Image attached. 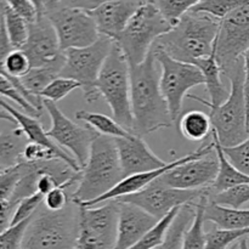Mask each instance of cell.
<instances>
[{
    "label": "cell",
    "mask_w": 249,
    "mask_h": 249,
    "mask_svg": "<svg viewBox=\"0 0 249 249\" xmlns=\"http://www.w3.org/2000/svg\"><path fill=\"white\" fill-rule=\"evenodd\" d=\"M228 249H238V243H235V245H232L231 247H229Z\"/></svg>",
    "instance_id": "obj_53"
},
{
    "label": "cell",
    "mask_w": 249,
    "mask_h": 249,
    "mask_svg": "<svg viewBox=\"0 0 249 249\" xmlns=\"http://www.w3.org/2000/svg\"><path fill=\"white\" fill-rule=\"evenodd\" d=\"M124 178L158 169L168 163L152 152L142 136L131 133L125 138L114 139Z\"/></svg>",
    "instance_id": "obj_18"
},
{
    "label": "cell",
    "mask_w": 249,
    "mask_h": 249,
    "mask_svg": "<svg viewBox=\"0 0 249 249\" xmlns=\"http://www.w3.org/2000/svg\"><path fill=\"white\" fill-rule=\"evenodd\" d=\"M179 129L190 141H203L212 131L211 118L202 111H189L181 117Z\"/></svg>",
    "instance_id": "obj_30"
},
{
    "label": "cell",
    "mask_w": 249,
    "mask_h": 249,
    "mask_svg": "<svg viewBox=\"0 0 249 249\" xmlns=\"http://www.w3.org/2000/svg\"><path fill=\"white\" fill-rule=\"evenodd\" d=\"M75 118L84 122L88 126L94 129L97 134L109 136V138H125L131 134L130 131L123 128L118 122H116L113 118L106 116V114L90 112L87 109H79L78 112H75Z\"/></svg>",
    "instance_id": "obj_28"
},
{
    "label": "cell",
    "mask_w": 249,
    "mask_h": 249,
    "mask_svg": "<svg viewBox=\"0 0 249 249\" xmlns=\"http://www.w3.org/2000/svg\"><path fill=\"white\" fill-rule=\"evenodd\" d=\"M153 0H109L90 12L100 36L116 40L142 5Z\"/></svg>",
    "instance_id": "obj_19"
},
{
    "label": "cell",
    "mask_w": 249,
    "mask_h": 249,
    "mask_svg": "<svg viewBox=\"0 0 249 249\" xmlns=\"http://www.w3.org/2000/svg\"><path fill=\"white\" fill-rule=\"evenodd\" d=\"M60 160L55 152L50 148L39 143L28 142L23 151V160L26 162H39V160Z\"/></svg>",
    "instance_id": "obj_45"
},
{
    "label": "cell",
    "mask_w": 249,
    "mask_h": 249,
    "mask_svg": "<svg viewBox=\"0 0 249 249\" xmlns=\"http://www.w3.org/2000/svg\"><path fill=\"white\" fill-rule=\"evenodd\" d=\"M44 198H45V196H43L41 194L36 192V194L32 195V196L21 199V201L17 203L16 208H15L14 211V214H12L11 226L17 225V224L32 218V216L34 215V213L39 209V207L43 204Z\"/></svg>",
    "instance_id": "obj_39"
},
{
    "label": "cell",
    "mask_w": 249,
    "mask_h": 249,
    "mask_svg": "<svg viewBox=\"0 0 249 249\" xmlns=\"http://www.w3.org/2000/svg\"><path fill=\"white\" fill-rule=\"evenodd\" d=\"M80 207L71 199L58 212L39 207L29 221L21 249H73L79 236Z\"/></svg>",
    "instance_id": "obj_4"
},
{
    "label": "cell",
    "mask_w": 249,
    "mask_h": 249,
    "mask_svg": "<svg viewBox=\"0 0 249 249\" xmlns=\"http://www.w3.org/2000/svg\"><path fill=\"white\" fill-rule=\"evenodd\" d=\"M107 1H109V0H56L57 6L78 9L87 12L94 11Z\"/></svg>",
    "instance_id": "obj_46"
},
{
    "label": "cell",
    "mask_w": 249,
    "mask_h": 249,
    "mask_svg": "<svg viewBox=\"0 0 249 249\" xmlns=\"http://www.w3.org/2000/svg\"><path fill=\"white\" fill-rule=\"evenodd\" d=\"M224 75L231 82L230 94L220 106L208 107L211 109L209 118L212 130L215 133L220 145L223 147H232L249 136L243 58L238 60Z\"/></svg>",
    "instance_id": "obj_5"
},
{
    "label": "cell",
    "mask_w": 249,
    "mask_h": 249,
    "mask_svg": "<svg viewBox=\"0 0 249 249\" xmlns=\"http://www.w3.org/2000/svg\"><path fill=\"white\" fill-rule=\"evenodd\" d=\"M249 48V0L220 21L214 44L216 61L225 74Z\"/></svg>",
    "instance_id": "obj_11"
},
{
    "label": "cell",
    "mask_w": 249,
    "mask_h": 249,
    "mask_svg": "<svg viewBox=\"0 0 249 249\" xmlns=\"http://www.w3.org/2000/svg\"><path fill=\"white\" fill-rule=\"evenodd\" d=\"M73 249H77V248H73Z\"/></svg>",
    "instance_id": "obj_55"
},
{
    "label": "cell",
    "mask_w": 249,
    "mask_h": 249,
    "mask_svg": "<svg viewBox=\"0 0 249 249\" xmlns=\"http://www.w3.org/2000/svg\"><path fill=\"white\" fill-rule=\"evenodd\" d=\"M66 190V186H57L51 190L44 198V207L51 212L62 211L71 201V195H67Z\"/></svg>",
    "instance_id": "obj_44"
},
{
    "label": "cell",
    "mask_w": 249,
    "mask_h": 249,
    "mask_svg": "<svg viewBox=\"0 0 249 249\" xmlns=\"http://www.w3.org/2000/svg\"><path fill=\"white\" fill-rule=\"evenodd\" d=\"M202 0H153L160 14L167 18L173 27L179 22L185 14L196 6Z\"/></svg>",
    "instance_id": "obj_35"
},
{
    "label": "cell",
    "mask_w": 249,
    "mask_h": 249,
    "mask_svg": "<svg viewBox=\"0 0 249 249\" xmlns=\"http://www.w3.org/2000/svg\"><path fill=\"white\" fill-rule=\"evenodd\" d=\"M153 48L139 65H130V104L133 130L139 136L147 135L173 125L167 101L160 91Z\"/></svg>",
    "instance_id": "obj_1"
},
{
    "label": "cell",
    "mask_w": 249,
    "mask_h": 249,
    "mask_svg": "<svg viewBox=\"0 0 249 249\" xmlns=\"http://www.w3.org/2000/svg\"><path fill=\"white\" fill-rule=\"evenodd\" d=\"M41 1H43V5H44V16H45L46 12L50 11V10H53V7L57 6L56 0H41Z\"/></svg>",
    "instance_id": "obj_49"
},
{
    "label": "cell",
    "mask_w": 249,
    "mask_h": 249,
    "mask_svg": "<svg viewBox=\"0 0 249 249\" xmlns=\"http://www.w3.org/2000/svg\"><path fill=\"white\" fill-rule=\"evenodd\" d=\"M2 172V170H0V173H1Z\"/></svg>",
    "instance_id": "obj_54"
},
{
    "label": "cell",
    "mask_w": 249,
    "mask_h": 249,
    "mask_svg": "<svg viewBox=\"0 0 249 249\" xmlns=\"http://www.w3.org/2000/svg\"><path fill=\"white\" fill-rule=\"evenodd\" d=\"M204 220L215 224L220 229H248L249 209L219 206L208 199Z\"/></svg>",
    "instance_id": "obj_26"
},
{
    "label": "cell",
    "mask_w": 249,
    "mask_h": 249,
    "mask_svg": "<svg viewBox=\"0 0 249 249\" xmlns=\"http://www.w3.org/2000/svg\"><path fill=\"white\" fill-rule=\"evenodd\" d=\"M209 201L219 206L241 208L249 202V184L238 185L219 194L209 195Z\"/></svg>",
    "instance_id": "obj_36"
},
{
    "label": "cell",
    "mask_w": 249,
    "mask_h": 249,
    "mask_svg": "<svg viewBox=\"0 0 249 249\" xmlns=\"http://www.w3.org/2000/svg\"><path fill=\"white\" fill-rule=\"evenodd\" d=\"M153 51L160 66V91L167 101L173 122H177L189 90L204 84L203 74L195 65L174 60L158 46L153 45Z\"/></svg>",
    "instance_id": "obj_9"
},
{
    "label": "cell",
    "mask_w": 249,
    "mask_h": 249,
    "mask_svg": "<svg viewBox=\"0 0 249 249\" xmlns=\"http://www.w3.org/2000/svg\"><path fill=\"white\" fill-rule=\"evenodd\" d=\"M28 139L21 128L0 133V170L14 168L23 162V151Z\"/></svg>",
    "instance_id": "obj_25"
},
{
    "label": "cell",
    "mask_w": 249,
    "mask_h": 249,
    "mask_svg": "<svg viewBox=\"0 0 249 249\" xmlns=\"http://www.w3.org/2000/svg\"><path fill=\"white\" fill-rule=\"evenodd\" d=\"M238 249H249L247 238H243V240L238 242Z\"/></svg>",
    "instance_id": "obj_51"
},
{
    "label": "cell",
    "mask_w": 249,
    "mask_h": 249,
    "mask_svg": "<svg viewBox=\"0 0 249 249\" xmlns=\"http://www.w3.org/2000/svg\"><path fill=\"white\" fill-rule=\"evenodd\" d=\"M172 28L158 7L150 1L138 10L114 41L123 51L129 65H139L147 57L157 39Z\"/></svg>",
    "instance_id": "obj_7"
},
{
    "label": "cell",
    "mask_w": 249,
    "mask_h": 249,
    "mask_svg": "<svg viewBox=\"0 0 249 249\" xmlns=\"http://www.w3.org/2000/svg\"><path fill=\"white\" fill-rule=\"evenodd\" d=\"M32 218L22 221L15 226H10L0 235V249H21L24 232Z\"/></svg>",
    "instance_id": "obj_42"
},
{
    "label": "cell",
    "mask_w": 249,
    "mask_h": 249,
    "mask_svg": "<svg viewBox=\"0 0 249 249\" xmlns=\"http://www.w3.org/2000/svg\"><path fill=\"white\" fill-rule=\"evenodd\" d=\"M194 65L198 68L202 72L204 78V85L207 88V91H208L209 97H211V101H207V100L201 99V97L196 96V95L189 94L187 97L195 100V101L199 102V104L204 105L207 107H218L221 104L226 101V99L229 97V91L226 89V87L224 85L223 80H221V68L219 66L218 61H216L215 53H212L211 56L204 58H199V60L195 61Z\"/></svg>",
    "instance_id": "obj_22"
},
{
    "label": "cell",
    "mask_w": 249,
    "mask_h": 249,
    "mask_svg": "<svg viewBox=\"0 0 249 249\" xmlns=\"http://www.w3.org/2000/svg\"><path fill=\"white\" fill-rule=\"evenodd\" d=\"M215 150V146H214V141L207 143V145H202L197 148L195 152L189 153V155L184 156V157H180L178 160H173V162L168 163L167 165L162 168H158V169L150 170V172H143L139 173V174L130 175V177H126L119 182L117 186H114L111 191L107 192L106 195L101 196L100 198L94 199L91 202H88V203L79 204L82 207H95L100 203H104L106 201H111V199H117L119 197L128 196V195L136 194V192L141 191L145 187H147L148 185H151L152 182H155L158 178L162 177L163 174L168 172V170L173 169V168L178 167V165H181L184 163L189 162V160H197V158H202L204 156L209 155V153L214 152Z\"/></svg>",
    "instance_id": "obj_16"
},
{
    "label": "cell",
    "mask_w": 249,
    "mask_h": 249,
    "mask_svg": "<svg viewBox=\"0 0 249 249\" xmlns=\"http://www.w3.org/2000/svg\"><path fill=\"white\" fill-rule=\"evenodd\" d=\"M55 28L62 51L85 48L100 38L95 19L90 12L56 6L45 14Z\"/></svg>",
    "instance_id": "obj_13"
},
{
    "label": "cell",
    "mask_w": 249,
    "mask_h": 249,
    "mask_svg": "<svg viewBox=\"0 0 249 249\" xmlns=\"http://www.w3.org/2000/svg\"><path fill=\"white\" fill-rule=\"evenodd\" d=\"M243 58V70H245V94L246 104H247V116L249 122V48L242 56Z\"/></svg>",
    "instance_id": "obj_48"
},
{
    "label": "cell",
    "mask_w": 249,
    "mask_h": 249,
    "mask_svg": "<svg viewBox=\"0 0 249 249\" xmlns=\"http://www.w3.org/2000/svg\"><path fill=\"white\" fill-rule=\"evenodd\" d=\"M2 0H0V24H1V21H2Z\"/></svg>",
    "instance_id": "obj_52"
},
{
    "label": "cell",
    "mask_w": 249,
    "mask_h": 249,
    "mask_svg": "<svg viewBox=\"0 0 249 249\" xmlns=\"http://www.w3.org/2000/svg\"><path fill=\"white\" fill-rule=\"evenodd\" d=\"M248 0H202L190 11L208 15L213 18L221 21L233 10L242 6Z\"/></svg>",
    "instance_id": "obj_34"
},
{
    "label": "cell",
    "mask_w": 249,
    "mask_h": 249,
    "mask_svg": "<svg viewBox=\"0 0 249 249\" xmlns=\"http://www.w3.org/2000/svg\"><path fill=\"white\" fill-rule=\"evenodd\" d=\"M2 18H4V26L11 45L14 46V49H21L28 38L29 23L21 16L15 14L5 4L2 5Z\"/></svg>",
    "instance_id": "obj_31"
},
{
    "label": "cell",
    "mask_w": 249,
    "mask_h": 249,
    "mask_svg": "<svg viewBox=\"0 0 249 249\" xmlns=\"http://www.w3.org/2000/svg\"><path fill=\"white\" fill-rule=\"evenodd\" d=\"M75 89H82V85L77 80L70 78L58 77L50 83L45 89L41 91L40 97L44 100H50L53 102H58L67 96L68 94Z\"/></svg>",
    "instance_id": "obj_37"
},
{
    "label": "cell",
    "mask_w": 249,
    "mask_h": 249,
    "mask_svg": "<svg viewBox=\"0 0 249 249\" xmlns=\"http://www.w3.org/2000/svg\"><path fill=\"white\" fill-rule=\"evenodd\" d=\"M212 138H213L214 146H215V152L219 160V170L215 181L209 187V195L219 194V192L226 191V190L238 186V185L249 184L248 175L240 172L228 160V157L224 153L223 147H221L220 142L218 141V138H216L215 133L213 130H212Z\"/></svg>",
    "instance_id": "obj_23"
},
{
    "label": "cell",
    "mask_w": 249,
    "mask_h": 249,
    "mask_svg": "<svg viewBox=\"0 0 249 249\" xmlns=\"http://www.w3.org/2000/svg\"><path fill=\"white\" fill-rule=\"evenodd\" d=\"M80 207L77 249H114L119 206L116 199L95 207Z\"/></svg>",
    "instance_id": "obj_10"
},
{
    "label": "cell",
    "mask_w": 249,
    "mask_h": 249,
    "mask_svg": "<svg viewBox=\"0 0 249 249\" xmlns=\"http://www.w3.org/2000/svg\"><path fill=\"white\" fill-rule=\"evenodd\" d=\"M43 106L51 119V128L46 131L48 136L63 150L70 151L83 169L89 158L96 131L90 126H82L73 122L50 100L43 99Z\"/></svg>",
    "instance_id": "obj_12"
},
{
    "label": "cell",
    "mask_w": 249,
    "mask_h": 249,
    "mask_svg": "<svg viewBox=\"0 0 249 249\" xmlns=\"http://www.w3.org/2000/svg\"><path fill=\"white\" fill-rule=\"evenodd\" d=\"M0 121H6V122H10V123H12V124H17L16 121L14 119V117H12L11 114L7 113L5 109H2L1 107H0Z\"/></svg>",
    "instance_id": "obj_50"
},
{
    "label": "cell",
    "mask_w": 249,
    "mask_h": 249,
    "mask_svg": "<svg viewBox=\"0 0 249 249\" xmlns=\"http://www.w3.org/2000/svg\"><path fill=\"white\" fill-rule=\"evenodd\" d=\"M2 1L9 9L26 19L28 23H33L38 19V9L32 0H2Z\"/></svg>",
    "instance_id": "obj_43"
},
{
    "label": "cell",
    "mask_w": 249,
    "mask_h": 249,
    "mask_svg": "<svg viewBox=\"0 0 249 249\" xmlns=\"http://www.w3.org/2000/svg\"><path fill=\"white\" fill-rule=\"evenodd\" d=\"M15 208L16 207L10 202L0 204V235L11 226V219Z\"/></svg>",
    "instance_id": "obj_47"
},
{
    "label": "cell",
    "mask_w": 249,
    "mask_h": 249,
    "mask_svg": "<svg viewBox=\"0 0 249 249\" xmlns=\"http://www.w3.org/2000/svg\"><path fill=\"white\" fill-rule=\"evenodd\" d=\"M219 170V160L215 150L202 158L189 160L168 170L156 181L164 186L179 190H201L211 187Z\"/></svg>",
    "instance_id": "obj_15"
},
{
    "label": "cell",
    "mask_w": 249,
    "mask_h": 249,
    "mask_svg": "<svg viewBox=\"0 0 249 249\" xmlns=\"http://www.w3.org/2000/svg\"><path fill=\"white\" fill-rule=\"evenodd\" d=\"M195 204H186L179 209L160 249H181L185 232L194 220Z\"/></svg>",
    "instance_id": "obj_29"
},
{
    "label": "cell",
    "mask_w": 249,
    "mask_h": 249,
    "mask_svg": "<svg viewBox=\"0 0 249 249\" xmlns=\"http://www.w3.org/2000/svg\"><path fill=\"white\" fill-rule=\"evenodd\" d=\"M100 96L111 108L113 119L123 128L133 130L130 104V65L125 55L114 41L96 82Z\"/></svg>",
    "instance_id": "obj_6"
},
{
    "label": "cell",
    "mask_w": 249,
    "mask_h": 249,
    "mask_svg": "<svg viewBox=\"0 0 249 249\" xmlns=\"http://www.w3.org/2000/svg\"><path fill=\"white\" fill-rule=\"evenodd\" d=\"M249 236L248 229H220L214 228L207 232L206 249H228L235 243Z\"/></svg>",
    "instance_id": "obj_33"
},
{
    "label": "cell",
    "mask_w": 249,
    "mask_h": 249,
    "mask_svg": "<svg viewBox=\"0 0 249 249\" xmlns=\"http://www.w3.org/2000/svg\"><path fill=\"white\" fill-rule=\"evenodd\" d=\"M209 199V187L195 204V216L182 238L181 249H206L207 233L204 232V212Z\"/></svg>",
    "instance_id": "obj_27"
},
{
    "label": "cell",
    "mask_w": 249,
    "mask_h": 249,
    "mask_svg": "<svg viewBox=\"0 0 249 249\" xmlns=\"http://www.w3.org/2000/svg\"><path fill=\"white\" fill-rule=\"evenodd\" d=\"M207 189L179 190L164 186L155 181L141 191L119 197L117 201L138 206L139 208L143 209L160 220L174 209L181 208L186 204L196 203L199 197L207 191Z\"/></svg>",
    "instance_id": "obj_14"
},
{
    "label": "cell",
    "mask_w": 249,
    "mask_h": 249,
    "mask_svg": "<svg viewBox=\"0 0 249 249\" xmlns=\"http://www.w3.org/2000/svg\"><path fill=\"white\" fill-rule=\"evenodd\" d=\"M0 107L14 117L17 125H19V128L23 131L24 135L27 136L29 142L39 143V145L50 148V150H53V152L57 155V157L60 158L61 160H63L66 164L70 165L73 170H75V172H82V168L79 167L77 160H75L72 156L68 155L67 151L63 150V148L60 147L55 141H53L49 138L46 131L44 130L43 125H41L40 121H39L36 117L29 116V114L15 108V107L11 106L9 102L5 101L1 96H0Z\"/></svg>",
    "instance_id": "obj_21"
},
{
    "label": "cell",
    "mask_w": 249,
    "mask_h": 249,
    "mask_svg": "<svg viewBox=\"0 0 249 249\" xmlns=\"http://www.w3.org/2000/svg\"><path fill=\"white\" fill-rule=\"evenodd\" d=\"M223 151L233 167L249 177V136L238 145L223 147Z\"/></svg>",
    "instance_id": "obj_40"
},
{
    "label": "cell",
    "mask_w": 249,
    "mask_h": 249,
    "mask_svg": "<svg viewBox=\"0 0 249 249\" xmlns=\"http://www.w3.org/2000/svg\"><path fill=\"white\" fill-rule=\"evenodd\" d=\"M63 66H65V51L51 62L46 63L41 67L31 68V71L19 80L29 94L40 97L41 91L53 80L60 77Z\"/></svg>",
    "instance_id": "obj_24"
},
{
    "label": "cell",
    "mask_w": 249,
    "mask_h": 249,
    "mask_svg": "<svg viewBox=\"0 0 249 249\" xmlns=\"http://www.w3.org/2000/svg\"><path fill=\"white\" fill-rule=\"evenodd\" d=\"M179 209L180 208L174 209V211L170 212L168 215H165L164 218L160 219L155 228L151 229L143 237H141L135 245L131 246V247L128 249H156L160 247V246L163 245V242H164L165 235H167L172 223L174 221Z\"/></svg>",
    "instance_id": "obj_32"
},
{
    "label": "cell",
    "mask_w": 249,
    "mask_h": 249,
    "mask_svg": "<svg viewBox=\"0 0 249 249\" xmlns=\"http://www.w3.org/2000/svg\"><path fill=\"white\" fill-rule=\"evenodd\" d=\"M0 96L12 100L15 104L18 105V107H21V109H23L24 113L29 114V116L39 118V117L41 116V113H43V112L38 111L34 106H32V105L24 99L23 95L16 89L14 83H12L7 77L2 75L1 73H0Z\"/></svg>",
    "instance_id": "obj_38"
},
{
    "label": "cell",
    "mask_w": 249,
    "mask_h": 249,
    "mask_svg": "<svg viewBox=\"0 0 249 249\" xmlns=\"http://www.w3.org/2000/svg\"><path fill=\"white\" fill-rule=\"evenodd\" d=\"M114 40L100 36L94 44L85 48L70 49L65 51V66L60 77L77 80L82 85L84 99L94 104L100 97L96 89V82L101 68L111 53Z\"/></svg>",
    "instance_id": "obj_8"
},
{
    "label": "cell",
    "mask_w": 249,
    "mask_h": 249,
    "mask_svg": "<svg viewBox=\"0 0 249 249\" xmlns=\"http://www.w3.org/2000/svg\"><path fill=\"white\" fill-rule=\"evenodd\" d=\"M21 50L28 56L32 68L41 67L63 53L55 28L48 17H38L36 22L29 23L28 38Z\"/></svg>",
    "instance_id": "obj_17"
},
{
    "label": "cell",
    "mask_w": 249,
    "mask_h": 249,
    "mask_svg": "<svg viewBox=\"0 0 249 249\" xmlns=\"http://www.w3.org/2000/svg\"><path fill=\"white\" fill-rule=\"evenodd\" d=\"M117 202L119 211L117 242L114 249H128L143 237L151 229L155 228L160 220L138 206Z\"/></svg>",
    "instance_id": "obj_20"
},
{
    "label": "cell",
    "mask_w": 249,
    "mask_h": 249,
    "mask_svg": "<svg viewBox=\"0 0 249 249\" xmlns=\"http://www.w3.org/2000/svg\"><path fill=\"white\" fill-rule=\"evenodd\" d=\"M124 179L116 140L97 134L92 140L87 164L80 172V180L71 199L84 204L111 191Z\"/></svg>",
    "instance_id": "obj_3"
},
{
    "label": "cell",
    "mask_w": 249,
    "mask_h": 249,
    "mask_svg": "<svg viewBox=\"0 0 249 249\" xmlns=\"http://www.w3.org/2000/svg\"><path fill=\"white\" fill-rule=\"evenodd\" d=\"M22 177L21 163L10 169L2 170L0 173V204L10 202L15 189ZM11 203V202H10Z\"/></svg>",
    "instance_id": "obj_41"
},
{
    "label": "cell",
    "mask_w": 249,
    "mask_h": 249,
    "mask_svg": "<svg viewBox=\"0 0 249 249\" xmlns=\"http://www.w3.org/2000/svg\"><path fill=\"white\" fill-rule=\"evenodd\" d=\"M220 21L204 14L189 11L168 33L155 43L174 60L192 63L214 53Z\"/></svg>",
    "instance_id": "obj_2"
}]
</instances>
